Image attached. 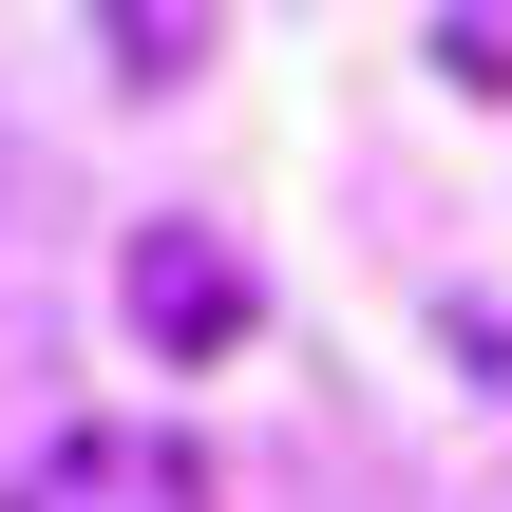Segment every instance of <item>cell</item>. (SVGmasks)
I'll list each match as a JSON object with an SVG mask.
<instances>
[{
	"label": "cell",
	"instance_id": "1",
	"mask_svg": "<svg viewBox=\"0 0 512 512\" xmlns=\"http://www.w3.org/2000/svg\"><path fill=\"white\" fill-rule=\"evenodd\" d=\"M0 512H209V456H190L171 418H76Z\"/></svg>",
	"mask_w": 512,
	"mask_h": 512
},
{
	"label": "cell",
	"instance_id": "2",
	"mask_svg": "<svg viewBox=\"0 0 512 512\" xmlns=\"http://www.w3.org/2000/svg\"><path fill=\"white\" fill-rule=\"evenodd\" d=\"M114 304H133V342H152V361H228V342H247V266H228L209 228H133Z\"/></svg>",
	"mask_w": 512,
	"mask_h": 512
},
{
	"label": "cell",
	"instance_id": "3",
	"mask_svg": "<svg viewBox=\"0 0 512 512\" xmlns=\"http://www.w3.org/2000/svg\"><path fill=\"white\" fill-rule=\"evenodd\" d=\"M437 76H456V95H512V38L494 19H437Z\"/></svg>",
	"mask_w": 512,
	"mask_h": 512
}]
</instances>
